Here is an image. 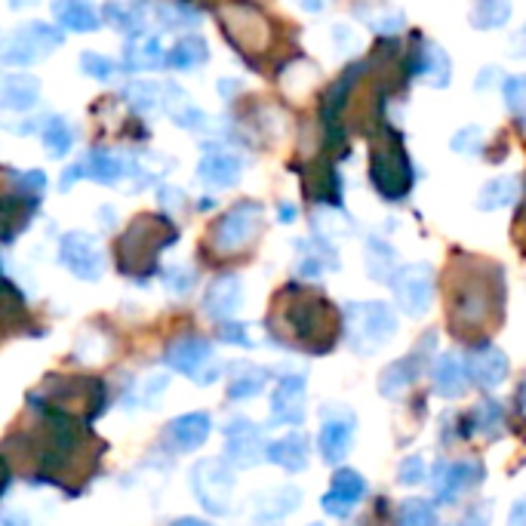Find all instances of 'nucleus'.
<instances>
[{
    "mask_svg": "<svg viewBox=\"0 0 526 526\" xmlns=\"http://www.w3.org/2000/svg\"><path fill=\"white\" fill-rule=\"evenodd\" d=\"M474 416V428L483 434V437H499L502 434V425H505V413L496 400H483L477 403V410L471 413Z\"/></svg>",
    "mask_w": 526,
    "mask_h": 526,
    "instance_id": "72a5a7b5",
    "label": "nucleus"
},
{
    "mask_svg": "<svg viewBox=\"0 0 526 526\" xmlns=\"http://www.w3.org/2000/svg\"><path fill=\"white\" fill-rule=\"evenodd\" d=\"M480 480V465L474 462H437L431 471V490L437 502H453L459 493H465L468 487Z\"/></svg>",
    "mask_w": 526,
    "mask_h": 526,
    "instance_id": "9b49d317",
    "label": "nucleus"
},
{
    "mask_svg": "<svg viewBox=\"0 0 526 526\" xmlns=\"http://www.w3.org/2000/svg\"><path fill=\"white\" fill-rule=\"evenodd\" d=\"M348 342L357 354L379 351L397 330V317L385 302L348 305Z\"/></svg>",
    "mask_w": 526,
    "mask_h": 526,
    "instance_id": "f03ea898",
    "label": "nucleus"
},
{
    "mask_svg": "<svg viewBox=\"0 0 526 526\" xmlns=\"http://www.w3.org/2000/svg\"><path fill=\"white\" fill-rule=\"evenodd\" d=\"M265 385H268V370H262V367H247V370H240V373L231 379V385H228V397H234V400H247V397L262 394Z\"/></svg>",
    "mask_w": 526,
    "mask_h": 526,
    "instance_id": "7c9ffc66",
    "label": "nucleus"
},
{
    "mask_svg": "<svg viewBox=\"0 0 526 526\" xmlns=\"http://www.w3.org/2000/svg\"><path fill=\"white\" fill-rule=\"evenodd\" d=\"M240 302H244V283L234 274H225L210 283V290L204 296V311L213 320H228L240 311Z\"/></svg>",
    "mask_w": 526,
    "mask_h": 526,
    "instance_id": "a211bd4d",
    "label": "nucleus"
},
{
    "mask_svg": "<svg viewBox=\"0 0 526 526\" xmlns=\"http://www.w3.org/2000/svg\"><path fill=\"white\" fill-rule=\"evenodd\" d=\"M59 262L80 280H99L105 271V253L99 240L84 231H68L59 244Z\"/></svg>",
    "mask_w": 526,
    "mask_h": 526,
    "instance_id": "0eeeda50",
    "label": "nucleus"
},
{
    "mask_svg": "<svg viewBox=\"0 0 526 526\" xmlns=\"http://www.w3.org/2000/svg\"><path fill=\"white\" fill-rule=\"evenodd\" d=\"M511 19V0H474L477 28H502Z\"/></svg>",
    "mask_w": 526,
    "mask_h": 526,
    "instance_id": "2f4dec72",
    "label": "nucleus"
},
{
    "mask_svg": "<svg viewBox=\"0 0 526 526\" xmlns=\"http://www.w3.org/2000/svg\"><path fill=\"white\" fill-rule=\"evenodd\" d=\"M305 379L302 376H283L271 397V422L280 425H302L305 422Z\"/></svg>",
    "mask_w": 526,
    "mask_h": 526,
    "instance_id": "f8f14e48",
    "label": "nucleus"
},
{
    "mask_svg": "<svg viewBox=\"0 0 526 526\" xmlns=\"http://www.w3.org/2000/svg\"><path fill=\"white\" fill-rule=\"evenodd\" d=\"M339 268V259H336V250L327 244V240H311V244L302 247V259H299V277L305 280H314L327 271H336Z\"/></svg>",
    "mask_w": 526,
    "mask_h": 526,
    "instance_id": "b1692460",
    "label": "nucleus"
},
{
    "mask_svg": "<svg viewBox=\"0 0 526 526\" xmlns=\"http://www.w3.org/2000/svg\"><path fill=\"white\" fill-rule=\"evenodd\" d=\"M207 40H200V37H182L179 44L173 47V53L167 56V65L173 68H197V65H204L207 62Z\"/></svg>",
    "mask_w": 526,
    "mask_h": 526,
    "instance_id": "c756f323",
    "label": "nucleus"
},
{
    "mask_svg": "<svg viewBox=\"0 0 526 526\" xmlns=\"http://www.w3.org/2000/svg\"><path fill=\"white\" fill-rule=\"evenodd\" d=\"M400 526H437V514L425 499H407L400 508Z\"/></svg>",
    "mask_w": 526,
    "mask_h": 526,
    "instance_id": "e433bc0d",
    "label": "nucleus"
},
{
    "mask_svg": "<svg viewBox=\"0 0 526 526\" xmlns=\"http://www.w3.org/2000/svg\"><path fill=\"white\" fill-rule=\"evenodd\" d=\"M280 219H283V222H293V219H296V210H293L290 204H283V207H280Z\"/></svg>",
    "mask_w": 526,
    "mask_h": 526,
    "instance_id": "8fccbe9b",
    "label": "nucleus"
},
{
    "mask_svg": "<svg viewBox=\"0 0 526 526\" xmlns=\"http://www.w3.org/2000/svg\"><path fill=\"white\" fill-rule=\"evenodd\" d=\"M219 336H222V342H231V345H244V348L253 345V339L247 336L244 323H225V327L219 330Z\"/></svg>",
    "mask_w": 526,
    "mask_h": 526,
    "instance_id": "37998d69",
    "label": "nucleus"
},
{
    "mask_svg": "<svg viewBox=\"0 0 526 526\" xmlns=\"http://www.w3.org/2000/svg\"><path fill=\"white\" fill-rule=\"evenodd\" d=\"M191 283H194V271L191 268H173L167 274V287L179 296V293H188L191 290Z\"/></svg>",
    "mask_w": 526,
    "mask_h": 526,
    "instance_id": "79ce46f5",
    "label": "nucleus"
},
{
    "mask_svg": "<svg viewBox=\"0 0 526 526\" xmlns=\"http://www.w3.org/2000/svg\"><path fill=\"white\" fill-rule=\"evenodd\" d=\"M210 416L207 413H188L167 425V447L173 453H194L207 443L210 437Z\"/></svg>",
    "mask_w": 526,
    "mask_h": 526,
    "instance_id": "4468645a",
    "label": "nucleus"
},
{
    "mask_svg": "<svg viewBox=\"0 0 526 526\" xmlns=\"http://www.w3.org/2000/svg\"><path fill=\"white\" fill-rule=\"evenodd\" d=\"M523 77H508L505 80V102L514 108V111H520L523 108Z\"/></svg>",
    "mask_w": 526,
    "mask_h": 526,
    "instance_id": "c03bdc74",
    "label": "nucleus"
},
{
    "mask_svg": "<svg viewBox=\"0 0 526 526\" xmlns=\"http://www.w3.org/2000/svg\"><path fill=\"white\" fill-rule=\"evenodd\" d=\"M59 44H62V34L56 28H50L44 22H34V25L19 28L10 37L7 50L0 53V62H7V65H34L44 56H50Z\"/></svg>",
    "mask_w": 526,
    "mask_h": 526,
    "instance_id": "423d86ee",
    "label": "nucleus"
},
{
    "mask_svg": "<svg viewBox=\"0 0 526 526\" xmlns=\"http://www.w3.org/2000/svg\"><path fill=\"white\" fill-rule=\"evenodd\" d=\"M296 4L302 10H308V13H317V10H323V4H327V0H296Z\"/></svg>",
    "mask_w": 526,
    "mask_h": 526,
    "instance_id": "de8ad7c7",
    "label": "nucleus"
},
{
    "mask_svg": "<svg viewBox=\"0 0 526 526\" xmlns=\"http://www.w3.org/2000/svg\"><path fill=\"white\" fill-rule=\"evenodd\" d=\"M367 496V480H363L357 471H339L336 477H333V483H330V490H327V496H323V511H327L330 517H348L357 505H360V499Z\"/></svg>",
    "mask_w": 526,
    "mask_h": 526,
    "instance_id": "ddd939ff",
    "label": "nucleus"
},
{
    "mask_svg": "<svg viewBox=\"0 0 526 526\" xmlns=\"http://www.w3.org/2000/svg\"><path fill=\"white\" fill-rule=\"evenodd\" d=\"M124 173H127L124 164H120L114 154H108V151H90L77 167H71L65 173L62 188H71L74 179H93V182H102V185H114Z\"/></svg>",
    "mask_w": 526,
    "mask_h": 526,
    "instance_id": "f3484780",
    "label": "nucleus"
},
{
    "mask_svg": "<svg viewBox=\"0 0 526 526\" xmlns=\"http://www.w3.org/2000/svg\"><path fill=\"white\" fill-rule=\"evenodd\" d=\"M422 370V351L416 348L413 354H407L403 360H394L391 367H385V373L379 376V391L385 397H394L397 391H403L407 385H413V379Z\"/></svg>",
    "mask_w": 526,
    "mask_h": 526,
    "instance_id": "4be33fe9",
    "label": "nucleus"
},
{
    "mask_svg": "<svg viewBox=\"0 0 526 526\" xmlns=\"http://www.w3.org/2000/svg\"><path fill=\"white\" fill-rule=\"evenodd\" d=\"M373 185L388 200H397L410 191L413 170H410V160L400 145H385L373 154Z\"/></svg>",
    "mask_w": 526,
    "mask_h": 526,
    "instance_id": "6e6552de",
    "label": "nucleus"
},
{
    "mask_svg": "<svg viewBox=\"0 0 526 526\" xmlns=\"http://www.w3.org/2000/svg\"><path fill=\"white\" fill-rule=\"evenodd\" d=\"M360 71H363V65H354V68H348V71L336 80V87L330 90V99H327V124H336L339 108L345 105V99H348V93H351V87H354V80L360 77Z\"/></svg>",
    "mask_w": 526,
    "mask_h": 526,
    "instance_id": "c9c22d12",
    "label": "nucleus"
},
{
    "mask_svg": "<svg viewBox=\"0 0 526 526\" xmlns=\"http://www.w3.org/2000/svg\"><path fill=\"white\" fill-rule=\"evenodd\" d=\"M136 50H139V56H136L133 65H139V68H154V65L164 62V53H160V40L157 37H148L145 44L136 47Z\"/></svg>",
    "mask_w": 526,
    "mask_h": 526,
    "instance_id": "a19ab883",
    "label": "nucleus"
},
{
    "mask_svg": "<svg viewBox=\"0 0 526 526\" xmlns=\"http://www.w3.org/2000/svg\"><path fill=\"white\" fill-rule=\"evenodd\" d=\"M259 219H262V210L259 204H237L231 213H225L213 231V247L219 253H237L244 250L250 240L256 237L259 231Z\"/></svg>",
    "mask_w": 526,
    "mask_h": 526,
    "instance_id": "1a4fd4ad",
    "label": "nucleus"
},
{
    "mask_svg": "<svg viewBox=\"0 0 526 526\" xmlns=\"http://www.w3.org/2000/svg\"><path fill=\"white\" fill-rule=\"evenodd\" d=\"M327 419H323V428H320V456L323 462H330V465H339L345 456H348V447H351V440H354V419L348 413H339V416H330V413H323Z\"/></svg>",
    "mask_w": 526,
    "mask_h": 526,
    "instance_id": "dca6fc26",
    "label": "nucleus"
},
{
    "mask_svg": "<svg viewBox=\"0 0 526 526\" xmlns=\"http://www.w3.org/2000/svg\"><path fill=\"white\" fill-rule=\"evenodd\" d=\"M164 87L160 84H133L127 90V99L136 105V108H164Z\"/></svg>",
    "mask_w": 526,
    "mask_h": 526,
    "instance_id": "4c0bfd02",
    "label": "nucleus"
},
{
    "mask_svg": "<svg viewBox=\"0 0 526 526\" xmlns=\"http://www.w3.org/2000/svg\"><path fill=\"white\" fill-rule=\"evenodd\" d=\"M419 71H422V77L428 80L431 87H437V90H443L450 84V74H453V62H450V56L443 53L437 44H428L425 50H422V65H419Z\"/></svg>",
    "mask_w": 526,
    "mask_h": 526,
    "instance_id": "cd10ccee",
    "label": "nucleus"
},
{
    "mask_svg": "<svg viewBox=\"0 0 526 526\" xmlns=\"http://www.w3.org/2000/svg\"><path fill=\"white\" fill-rule=\"evenodd\" d=\"M59 25H65L68 31H96L99 28V16L93 13L90 4L84 0H56L53 4Z\"/></svg>",
    "mask_w": 526,
    "mask_h": 526,
    "instance_id": "a878e982",
    "label": "nucleus"
},
{
    "mask_svg": "<svg viewBox=\"0 0 526 526\" xmlns=\"http://www.w3.org/2000/svg\"><path fill=\"white\" fill-rule=\"evenodd\" d=\"M44 145H47V154H50V157H65V154L71 151L74 133H71V127L65 124L62 117H53L50 124H47V130H44Z\"/></svg>",
    "mask_w": 526,
    "mask_h": 526,
    "instance_id": "f704fd0d",
    "label": "nucleus"
},
{
    "mask_svg": "<svg viewBox=\"0 0 526 526\" xmlns=\"http://www.w3.org/2000/svg\"><path fill=\"white\" fill-rule=\"evenodd\" d=\"M283 327L287 333L296 336V345L320 354L333 348L336 342V327H333V311L330 305L317 299V296H305L293 305H287V314H283Z\"/></svg>",
    "mask_w": 526,
    "mask_h": 526,
    "instance_id": "f257e3e1",
    "label": "nucleus"
},
{
    "mask_svg": "<svg viewBox=\"0 0 526 526\" xmlns=\"http://www.w3.org/2000/svg\"><path fill=\"white\" fill-rule=\"evenodd\" d=\"M0 526H28V520L22 514H4L0 517Z\"/></svg>",
    "mask_w": 526,
    "mask_h": 526,
    "instance_id": "49530a36",
    "label": "nucleus"
},
{
    "mask_svg": "<svg viewBox=\"0 0 526 526\" xmlns=\"http://www.w3.org/2000/svg\"><path fill=\"white\" fill-rule=\"evenodd\" d=\"M37 80L28 74H10L4 80V87H0V105L10 108V111H25L37 102Z\"/></svg>",
    "mask_w": 526,
    "mask_h": 526,
    "instance_id": "393cba45",
    "label": "nucleus"
},
{
    "mask_svg": "<svg viewBox=\"0 0 526 526\" xmlns=\"http://www.w3.org/2000/svg\"><path fill=\"white\" fill-rule=\"evenodd\" d=\"M191 487L197 502L210 514H228L231 511V493H234V474L222 459H207L194 468Z\"/></svg>",
    "mask_w": 526,
    "mask_h": 526,
    "instance_id": "39448f33",
    "label": "nucleus"
},
{
    "mask_svg": "<svg viewBox=\"0 0 526 526\" xmlns=\"http://www.w3.org/2000/svg\"><path fill=\"white\" fill-rule=\"evenodd\" d=\"M225 440H228V447H225L228 462L237 465V468H253L256 462L265 459V447H268V443H265L262 431H259L250 419H234V422H228Z\"/></svg>",
    "mask_w": 526,
    "mask_h": 526,
    "instance_id": "9d476101",
    "label": "nucleus"
},
{
    "mask_svg": "<svg viewBox=\"0 0 526 526\" xmlns=\"http://www.w3.org/2000/svg\"><path fill=\"white\" fill-rule=\"evenodd\" d=\"M31 216V200L0 197V240H10Z\"/></svg>",
    "mask_w": 526,
    "mask_h": 526,
    "instance_id": "c85d7f7f",
    "label": "nucleus"
},
{
    "mask_svg": "<svg viewBox=\"0 0 526 526\" xmlns=\"http://www.w3.org/2000/svg\"><path fill=\"white\" fill-rule=\"evenodd\" d=\"M265 459L280 465V468H287V471H305V465H308V437L293 431L287 437L268 443Z\"/></svg>",
    "mask_w": 526,
    "mask_h": 526,
    "instance_id": "aec40b11",
    "label": "nucleus"
},
{
    "mask_svg": "<svg viewBox=\"0 0 526 526\" xmlns=\"http://www.w3.org/2000/svg\"><path fill=\"white\" fill-rule=\"evenodd\" d=\"M465 373L471 382H477L480 388H496L505 382L508 376V357L493 348V345H480L468 354V363H465Z\"/></svg>",
    "mask_w": 526,
    "mask_h": 526,
    "instance_id": "2eb2a0df",
    "label": "nucleus"
},
{
    "mask_svg": "<svg viewBox=\"0 0 526 526\" xmlns=\"http://www.w3.org/2000/svg\"><path fill=\"white\" fill-rule=\"evenodd\" d=\"M173 526H213V523H207V520H200V517H182V520H176Z\"/></svg>",
    "mask_w": 526,
    "mask_h": 526,
    "instance_id": "09e8293b",
    "label": "nucleus"
},
{
    "mask_svg": "<svg viewBox=\"0 0 526 526\" xmlns=\"http://www.w3.org/2000/svg\"><path fill=\"white\" fill-rule=\"evenodd\" d=\"M520 194V182L517 176H502V179H493L480 188V197H477V207L480 210H502L508 204H514Z\"/></svg>",
    "mask_w": 526,
    "mask_h": 526,
    "instance_id": "bb28decb",
    "label": "nucleus"
},
{
    "mask_svg": "<svg viewBox=\"0 0 526 526\" xmlns=\"http://www.w3.org/2000/svg\"><path fill=\"white\" fill-rule=\"evenodd\" d=\"M80 68H84L90 77H96V80H108L114 71H117V65L111 62V59H105V56H99V53H84L80 56Z\"/></svg>",
    "mask_w": 526,
    "mask_h": 526,
    "instance_id": "58836bf2",
    "label": "nucleus"
},
{
    "mask_svg": "<svg viewBox=\"0 0 526 526\" xmlns=\"http://www.w3.org/2000/svg\"><path fill=\"white\" fill-rule=\"evenodd\" d=\"M311 526H320V523H311Z\"/></svg>",
    "mask_w": 526,
    "mask_h": 526,
    "instance_id": "3c124183",
    "label": "nucleus"
},
{
    "mask_svg": "<svg viewBox=\"0 0 526 526\" xmlns=\"http://www.w3.org/2000/svg\"><path fill=\"white\" fill-rule=\"evenodd\" d=\"M391 287H394V296H397V305L403 308V314L422 317L434 299V268L425 262L397 268L391 274Z\"/></svg>",
    "mask_w": 526,
    "mask_h": 526,
    "instance_id": "20e7f679",
    "label": "nucleus"
},
{
    "mask_svg": "<svg viewBox=\"0 0 526 526\" xmlns=\"http://www.w3.org/2000/svg\"><path fill=\"white\" fill-rule=\"evenodd\" d=\"M397 474H400L397 480H400V483H407V487H416V483H422V480H425V462H422V456L403 459Z\"/></svg>",
    "mask_w": 526,
    "mask_h": 526,
    "instance_id": "ea45409f",
    "label": "nucleus"
},
{
    "mask_svg": "<svg viewBox=\"0 0 526 526\" xmlns=\"http://www.w3.org/2000/svg\"><path fill=\"white\" fill-rule=\"evenodd\" d=\"M367 268H370L373 280H391V274L397 271L394 268V250L385 244V240L373 237L367 244Z\"/></svg>",
    "mask_w": 526,
    "mask_h": 526,
    "instance_id": "473e14b6",
    "label": "nucleus"
},
{
    "mask_svg": "<svg viewBox=\"0 0 526 526\" xmlns=\"http://www.w3.org/2000/svg\"><path fill=\"white\" fill-rule=\"evenodd\" d=\"M197 176L204 179L207 185H216V188H228L240 179V160L234 154H225V151H213L200 160V170Z\"/></svg>",
    "mask_w": 526,
    "mask_h": 526,
    "instance_id": "5701e85b",
    "label": "nucleus"
},
{
    "mask_svg": "<svg viewBox=\"0 0 526 526\" xmlns=\"http://www.w3.org/2000/svg\"><path fill=\"white\" fill-rule=\"evenodd\" d=\"M508 526H526V505H523V502H514Z\"/></svg>",
    "mask_w": 526,
    "mask_h": 526,
    "instance_id": "a18cd8bd",
    "label": "nucleus"
},
{
    "mask_svg": "<svg viewBox=\"0 0 526 526\" xmlns=\"http://www.w3.org/2000/svg\"><path fill=\"white\" fill-rule=\"evenodd\" d=\"M207 360H213V348L204 339H179L167 348V363L185 376H197Z\"/></svg>",
    "mask_w": 526,
    "mask_h": 526,
    "instance_id": "6ab92c4d",
    "label": "nucleus"
},
{
    "mask_svg": "<svg viewBox=\"0 0 526 526\" xmlns=\"http://www.w3.org/2000/svg\"><path fill=\"white\" fill-rule=\"evenodd\" d=\"M434 391L440 397H462L468 391V373H465V360L459 354H443L434 367Z\"/></svg>",
    "mask_w": 526,
    "mask_h": 526,
    "instance_id": "412c9836",
    "label": "nucleus"
},
{
    "mask_svg": "<svg viewBox=\"0 0 526 526\" xmlns=\"http://www.w3.org/2000/svg\"><path fill=\"white\" fill-rule=\"evenodd\" d=\"M167 228H170V225L142 216L124 237H120V247H117V253H120V268H124L127 274H133V271L139 274V262H148V271H154L151 256H157L167 244H173V240H176V231L160 237V231H167Z\"/></svg>",
    "mask_w": 526,
    "mask_h": 526,
    "instance_id": "7ed1b4c3",
    "label": "nucleus"
}]
</instances>
